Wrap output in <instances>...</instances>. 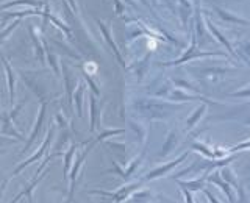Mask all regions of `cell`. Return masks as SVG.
I'll use <instances>...</instances> for the list:
<instances>
[{
	"label": "cell",
	"instance_id": "6da1fadb",
	"mask_svg": "<svg viewBox=\"0 0 250 203\" xmlns=\"http://www.w3.org/2000/svg\"><path fill=\"white\" fill-rule=\"evenodd\" d=\"M207 57H221V58H227V55L222 52H205V50H200L199 49V44L195 41V38H192V42L182 57L170 61V62H161L163 67H175V66H182L188 61H192V60H197V58H207Z\"/></svg>",
	"mask_w": 250,
	"mask_h": 203
},
{
	"label": "cell",
	"instance_id": "7a4b0ae2",
	"mask_svg": "<svg viewBox=\"0 0 250 203\" xmlns=\"http://www.w3.org/2000/svg\"><path fill=\"white\" fill-rule=\"evenodd\" d=\"M207 183H213V184H216V186L219 187V189H222V192L225 194V197L229 199L230 203H236V200H238V194H236V191L233 189V186H230V184L227 183L225 180L221 177V174H219V169L213 170L211 174L207 175Z\"/></svg>",
	"mask_w": 250,
	"mask_h": 203
},
{
	"label": "cell",
	"instance_id": "3957f363",
	"mask_svg": "<svg viewBox=\"0 0 250 203\" xmlns=\"http://www.w3.org/2000/svg\"><path fill=\"white\" fill-rule=\"evenodd\" d=\"M189 153H191V150H186L183 155H180L178 158H175L174 161H170V162H166V164H163V166H160V167H156V169H153L152 172H148V174L146 175V178L144 180H155V178H160V177H164V175H167L170 170H174L177 166H180L188 156H189Z\"/></svg>",
	"mask_w": 250,
	"mask_h": 203
},
{
	"label": "cell",
	"instance_id": "277c9868",
	"mask_svg": "<svg viewBox=\"0 0 250 203\" xmlns=\"http://www.w3.org/2000/svg\"><path fill=\"white\" fill-rule=\"evenodd\" d=\"M214 13L221 18V20L224 22H229V23H234V25H250V20L244 19V18H239V16L233 14V13H229L224 8H219V6H213Z\"/></svg>",
	"mask_w": 250,
	"mask_h": 203
},
{
	"label": "cell",
	"instance_id": "5b68a950",
	"mask_svg": "<svg viewBox=\"0 0 250 203\" xmlns=\"http://www.w3.org/2000/svg\"><path fill=\"white\" fill-rule=\"evenodd\" d=\"M205 25H207V28L209 30V33L211 35H213L216 39H217V41L219 42H221L224 47H225V50L227 52H229L230 55H233V57H236L238 58V55H236V52H234V49H233V47H231V44H230V41H229V39H227L224 35H222V31H219V28L214 25V23L213 22H211V20H207L205 22Z\"/></svg>",
	"mask_w": 250,
	"mask_h": 203
},
{
	"label": "cell",
	"instance_id": "8992f818",
	"mask_svg": "<svg viewBox=\"0 0 250 203\" xmlns=\"http://www.w3.org/2000/svg\"><path fill=\"white\" fill-rule=\"evenodd\" d=\"M177 184L180 187H185V189L191 191V192H202L203 189H205L207 186V175H200L199 178L195 180H189V182H183V180H177Z\"/></svg>",
	"mask_w": 250,
	"mask_h": 203
},
{
	"label": "cell",
	"instance_id": "52a82bcc",
	"mask_svg": "<svg viewBox=\"0 0 250 203\" xmlns=\"http://www.w3.org/2000/svg\"><path fill=\"white\" fill-rule=\"evenodd\" d=\"M208 35H211V33H208V30H205V23H203V20H202V13L197 8V10H195V33H194V38H195V41H197L199 47L208 38Z\"/></svg>",
	"mask_w": 250,
	"mask_h": 203
},
{
	"label": "cell",
	"instance_id": "ba28073f",
	"mask_svg": "<svg viewBox=\"0 0 250 203\" xmlns=\"http://www.w3.org/2000/svg\"><path fill=\"white\" fill-rule=\"evenodd\" d=\"M99 27H100V31H102V35H104V38L106 39L108 45L111 47V50L114 52V55H116L117 61H119L121 64L124 66V60H122V55H121V52H119V49H117V45H116L114 39H113V35H111V28H109V27H106L105 23H102V20H99Z\"/></svg>",
	"mask_w": 250,
	"mask_h": 203
},
{
	"label": "cell",
	"instance_id": "9c48e42d",
	"mask_svg": "<svg viewBox=\"0 0 250 203\" xmlns=\"http://www.w3.org/2000/svg\"><path fill=\"white\" fill-rule=\"evenodd\" d=\"M178 142H180L178 133H177L175 130H174V131H170L169 135H167V138H166V141H164L163 147H161V152H160V156H161V158H164V156H167L170 152H174L175 148H177V145H178Z\"/></svg>",
	"mask_w": 250,
	"mask_h": 203
},
{
	"label": "cell",
	"instance_id": "30bf717a",
	"mask_svg": "<svg viewBox=\"0 0 250 203\" xmlns=\"http://www.w3.org/2000/svg\"><path fill=\"white\" fill-rule=\"evenodd\" d=\"M205 111H207V103H202V105H199L197 108H195L194 111L189 114V117L186 119V130H192L195 125L200 122V119L203 117V114H205Z\"/></svg>",
	"mask_w": 250,
	"mask_h": 203
},
{
	"label": "cell",
	"instance_id": "8fae6325",
	"mask_svg": "<svg viewBox=\"0 0 250 203\" xmlns=\"http://www.w3.org/2000/svg\"><path fill=\"white\" fill-rule=\"evenodd\" d=\"M219 174H221V177L225 180L227 183H229L230 186H233V189H234V191H238L239 187H241V184H239V182H238L236 174H234V172H233L229 166H224V167L219 169Z\"/></svg>",
	"mask_w": 250,
	"mask_h": 203
},
{
	"label": "cell",
	"instance_id": "7c38bea8",
	"mask_svg": "<svg viewBox=\"0 0 250 203\" xmlns=\"http://www.w3.org/2000/svg\"><path fill=\"white\" fill-rule=\"evenodd\" d=\"M192 150L199 152L200 155L205 156V158H209V160H219V158H216L214 148L208 147L207 144H203V142H199V141H195V142L192 144Z\"/></svg>",
	"mask_w": 250,
	"mask_h": 203
},
{
	"label": "cell",
	"instance_id": "4fadbf2b",
	"mask_svg": "<svg viewBox=\"0 0 250 203\" xmlns=\"http://www.w3.org/2000/svg\"><path fill=\"white\" fill-rule=\"evenodd\" d=\"M19 5H27V6H42L44 2L42 0H14V2H10L6 5H2V8H10V6H19Z\"/></svg>",
	"mask_w": 250,
	"mask_h": 203
},
{
	"label": "cell",
	"instance_id": "5bb4252c",
	"mask_svg": "<svg viewBox=\"0 0 250 203\" xmlns=\"http://www.w3.org/2000/svg\"><path fill=\"white\" fill-rule=\"evenodd\" d=\"M236 55H239V57L244 60L247 64H250V41L247 42H242L239 47H238V52Z\"/></svg>",
	"mask_w": 250,
	"mask_h": 203
},
{
	"label": "cell",
	"instance_id": "9a60e30c",
	"mask_svg": "<svg viewBox=\"0 0 250 203\" xmlns=\"http://www.w3.org/2000/svg\"><path fill=\"white\" fill-rule=\"evenodd\" d=\"M3 62H5V66H6V74H8V81H10V91H11V102L14 99V77H13V70L10 67V64H8V61L2 57Z\"/></svg>",
	"mask_w": 250,
	"mask_h": 203
},
{
	"label": "cell",
	"instance_id": "2e32d148",
	"mask_svg": "<svg viewBox=\"0 0 250 203\" xmlns=\"http://www.w3.org/2000/svg\"><path fill=\"white\" fill-rule=\"evenodd\" d=\"M241 150H250V139L244 141V142H239L238 145H234V147H230L229 153H238Z\"/></svg>",
	"mask_w": 250,
	"mask_h": 203
},
{
	"label": "cell",
	"instance_id": "e0dca14e",
	"mask_svg": "<svg viewBox=\"0 0 250 203\" xmlns=\"http://www.w3.org/2000/svg\"><path fill=\"white\" fill-rule=\"evenodd\" d=\"M19 23H21V20H14V22L11 23V25H8L3 31H0V42H2L3 39H6L8 36H10V33H11V31H13L16 27L19 25Z\"/></svg>",
	"mask_w": 250,
	"mask_h": 203
},
{
	"label": "cell",
	"instance_id": "ac0fdd59",
	"mask_svg": "<svg viewBox=\"0 0 250 203\" xmlns=\"http://www.w3.org/2000/svg\"><path fill=\"white\" fill-rule=\"evenodd\" d=\"M180 191H182L183 197H185V202L186 203H195V199H194V194L191 191L185 189V187H180Z\"/></svg>",
	"mask_w": 250,
	"mask_h": 203
},
{
	"label": "cell",
	"instance_id": "d6986e66",
	"mask_svg": "<svg viewBox=\"0 0 250 203\" xmlns=\"http://www.w3.org/2000/svg\"><path fill=\"white\" fill-rule=\"evenodd\" d=\"M231 97H247L250 99V88H244V89H239V91H234L230 94Z\"/></svg>",
	"mask_w": 250,
	"mask_h": 203
},
{
	"label": "cell",
	"instance_id": "ffe728a7",
	"mask_svg": "<svg viewBox=\"0 0 250 203\" xmlns=\"http://www.w3.org/2000/svg\"><path fill=\"white\" fill-rule=\"evenodd\" d=\"M202 194L205 195V197H207V199L209 200V203H221V202H219V200L216 199V195H214L213 192H209V191L207 189V187H205V189L202 191Z\"/></svg>",
	"mask_w": 250,
	"mask_h": 203
},
{
	"label": "cell",
	"instance_id": "44dd1931",
	"mask_svg": "<svg viewBox=\"0 0 250 203\" xmlns=\"http://www.w3.org/2000/svg\"><path fill=\"white\" fill-rule=\"evenodd\" d=\"M82 94H83V88L78 89L77 92V108H78V114H82Z\"/></svg>",
	"mask_w": 250,
	"mask_h": 203
},
{
	"label": "cell",
	"instance_id": "7402d4cb",
	"mask_svg": "<svg viewBox=\"0 0 250 203\" xmlns=\"http://www.w3.org/2000/svg\"><path fill=\"white\" fill-rule=\"evenodd\" d=\"M67 2L70 3V6H72V10H74V11L78 10V8H77V3H75V0H67Z\"/></svg>",
	"mask_w": 250,
	"mask_h": 203
},
{
	"label": "cell",
	"instance_id": "603a6c76",
	"mask_svg": "<svg viewBox=\"0 0 250 203\" xmlns=\"http://www.w3.org/2000/svg\"><path fill=\"white\" fill-rule=\"evenodd\" d=\"M244 123H246V125H250V119H247V121H246Z\"/></svg>",
	"mask_w": 250,
	"mask_h": 203
},
{
	"label": "cell",
	"instance_id": "cb8c5ba5",
	"mask_svg": "<svg viewBox=\"0 0 250 203\" xmlns=\"http://www.w3.org/2000/svg\"><path fill=\"white\" fill-rule=\"evenodd\" d=\"M195 203H200V202H197V200H195Z\"/></svg>",
	"mask_w": 250,
	"mask_h": 203
}]
</instances>
